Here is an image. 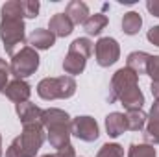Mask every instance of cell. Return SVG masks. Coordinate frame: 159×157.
Returning <instances> with one entry per match:
<instances>
[{
    "label": "cell",
    "instance_id": "obj_1",
    "mask_svg": "<svg viewBox=\"0 0 159 157\" xmlns=\"http://www.w3.org/2000/svg\"><path fill=\"white\" fill-rule=\"evenodd\" d=\"M120 100L124 109H143L144 94L139 89V76L128 67L119 69L111 78V96L109 102Z\"/></svg>",
    "mask_w": 159,
    "mask_h": 157
},
{
    "label": "cell",
    "instance_id": "obj_25",
    "mask_svg": "<svg viewBox=\"0 0 159 157\" xmlns=\"http://www.w3.org/2000/svg\"><path fill=\"white\" fill-rule=\"evenodd\" d=\"M22 4V13L26 19H34L39 13V2L37 0H20Z\"/></svg>",
    "mask_w": 159,
    "mask_h": 157
},
{
    "label": "cell",
    "instance_id": "obj_26",
    "mask_svg": "<svg viewBox=\"0 0 159 157\" xmlns=\"http://www.w3.org/2000/svg\"><path fill=\"white\" fill-rule=\"evenodd\" d=\"M146 74L152 78V81H159V56H150Z\"/></svg>",
    "mask_w": 159,
    "mask_h": 157
},
{
    "label": "cell",
    "instance_id": "obj_7",
    "mask_svg": "<svg viewBox=\"0 0 159 157\" xmlns=\"http://www.w3.org/2000/svg\"><path fill=\"white\" fill-rule=\"evenodd\" d=\"M94 54H96V63L100 67H111L119 61L120 46L113 37H102L94 44Z\"/></svg>",
    "mask_w": 159,
    "mask_h": 157
},
{
    "label": "cell",
    "instance_id": "obj_29",
    "mask_svg": "<svg viewBox=\"0 0 159 157\" xmlns=\"http://www.w3.org/2000/svg\"><path fill=\"white\" fill-rule=\"evenodd\" d=\"M146 37H148V41H150L152 44L159 46V26L150 28V30H148V34H146Z\"/></svg>",
    "mask_w": 159,
    "mask_h": 157
},
{
    "label": "cell",
    "instance_id": "obj_13",
    "mask_svg": "<svg viewBox=\"0 0 159 157\" xmlns=\"http://www.w3.org/2000/svg\"><path fill=\"white\" fill-rule=\"evenodd\" d=\"M65 15L70 19L72 24H83V22L89 19V7H87V4L81 2V0H72V2L67 4Z\"/></svg>",
    "mask_w": 159,
    "mask_h": 157
},
{
    "label": "cell",
    "instance_id": "obj_27",
    "mask_svg": "<svg viewBox=\"0 0 159 157\" xmlns=\"http://www.w3.org/2000/svg\"><path fill=\"white\" fill-rule=\"evenodd\" d=\"M9 74H11V70H9V65L0 57V92H4V89H6V85L9 83L7 78H9Z\"/></svg>",
    "mask_w": 159,
    "mask_h": 157
},
{
    "label": "cell",
    "instance_id": "obj_34",
    "mask_svg": "<svg viewBox=\"0 0 159 157\" xmlns=\"http://www.w3.org/2000/svg\"><path fill=\"white\" fill-rule=\"evenodd\" d=\"M0 157H2V135H0Z\"/></svg>",
    "mask_w": 159,
    "mask_h": 157
},
{
    "label": "cell",
    "instance_id": "obj_35",
    "mask_svg": "<svg viewBox=\"0 0 159 157\" xmlns=\"http://www.w3.org/2000/svg\"><path fill=\"white\" fill-rule=\"evenodd\" d=\"M41 157H56V155H52V154H48V155H41Z\"/></svg>",
    "mask_w": 159,
    "mask_h": 157
},
{
    "label": "cell",
    "instance_id": "obj_19",
    "mask_svg": "<svg viewBox=\"0 0 159 157\" xmlns=\"http://www.w3.org/2000/svg\"><path fill=\"white\" fill-rule=\"evenodd\" d=\"M143 26V17L137 11H128L122 19V30L128 35H135Z\"/></svg>",
    "mask_w": 159,
    "mask_h": 157
},
{
    "label": "cell",
    "instance_id": "obj_14",
    "mask_svg": "<svg viewBox=\"0 0 159 157\" xmlns=\"http://www.w3.org/2000/svg\"><path fill=\"white\" fill-rule=\"evenodd\" d=\"M106 129H107V135L109 137H113V139L120 137L128 129L126 115H122V113H109L106 117Z\"/></svg>",
    "mask_w": 159,
    "mask_h": 157
},
{
    "label": "cell",
    "instance_id": "obj_4",
    "mask_svg": "<svg viewBox=\"0 0 159 157\" xmlns=\"http://www.w3.org/2000/svg\"><path fill=\"white\" fill-rule=\"evenodd\" d=\"M0 39L4 43L6 52L13 57L15 48L24 44V22L19 17H2L0 20Z\"/></svg>",
    "mask_w": 159,
    "mask_h": 157
},
{
    "label": "cell",
    "instance_id": "obj_31",
    "mask_svg": "<svg viewBox=\"0 0 159 157\" xmlns=\"http://www.w3.org/2000/svg\"><path fill=\"white\" fill-rule=\"evenodd\" d=\"M146 9H148L154 17H159V0H148V2H146Z\"/></svg>",
    "mask_w": 159,
    "mask_h": 157
},
{
    "label": "cell",
    "instance_id": "obj_33",
    "mask_svg": "<svg viewBox=\"0 0 159 157\" xmlns=\"http://www.w3.org/2000/svg\"><path fill=\"white\" fill-rule=\"evenodd\" d=\"M150 117H157L159 118V100H156L152 104V109H150Z\"/></svg>",
    "mask_w": 159,
    "mask_h": 157
},
{
    "label": "cell",
    "instance_id": "obj_28",
    "mask_svg": "<svg viewBox=\"0 0 159 157\" xmlns=\"http://www.w3.org/2000/svg\"><path fill=\"white\" fill-rule=\"evenodd\" d=\"M6 157H22V152H20V148H19V141H17V139H13V142L7 146Z\"/></svg>",
    "mask_w": 159,
    "mask_h": 157
},
{
    "label": "cell",
    "instance_id": "obj_22",
    "mask_svg": "<svg viewBox=\"0 0 159 157\" xmlns=\"http://www.w3.org/2000/svg\"><path fill=\"white\" fill-rule=\"evenodd\" d=\"M128 157H157V154H156V148L152 144L144 142V144H131Z\"/></svg>",
    "mask_w": 159,
    "mask_h": 157
},
{
    "label": "cell",
    "instance_id": "obj_16",
    "mask_svg": "<svg viewBox=\"0 0 159 157\" xmlns=\"http://www.w3.org/2000/svg\"><path fill=\"white\" fill-rule=\"evenodd\" d=\"M85 65H87V59L81 57V56H78V54H72V52H69L67 57L63 59V70H65L67 74H70V76L81 74V72L85 70Z\"/></svg>",
    "mask_w": 159,
    "mask_h": 157
},
{
    "label": "cell",
    "instance_id": "obj_2",
    "mask_svg": "<svg viewBox=\"0 0 159 157\" xmlns=\"http://www.w3.org/2000/svg\"><path fill=\"white\" fill-rule=\"evenodd\" d=\"M41 124L43 128H46L48 131V142L52 148H65L67 144H70V135H72V120L70 117L57 107H50V109H43L41 115Z\"/></svg>",
    "mask_w": 159,
    "mask_h": 157
},
{
    "label": "cell",
    "instance_id": "obj_10",
    "mask_svg": "<svg viewBox=\"0 0 159 157\" xmlns=\"http://www.w3.org/2000/svg\"><path fill=\"white\" fill-rule=\"evenodd\" d=\"M72 28L74 24L70 22V19L65 15V13H56L52 15L50 22H48V30L56 35V37H67L72 34Z\"/></svg>",
    "mask_w": 159,
    "mask_h": 157
},
{
    "label": "cell",
    "instance_id": "obj_17",
    "mask_svg": "<svg viewBox=\"0 0 159 157\" xmlns=\"http://www.w3.org/2000/svg\"><path fill=\"white\" fill-rule=\"evenodd\" d=\"M107 17L104 13H94V15H89V19L83 22V30L89 34V35H98L106 26H107Z\"/></svg>",
    "mask_w": 159,
    "mask_h": 157
},
{
    "label": "cell",
    "instance_id": "obj_6",
    "mask_svg": "<svg viewBox=\"0 0 159 157\" xmlns=\"http://www.w3.org/2000/svg\"><path fill=\"white\" fill-rule=\"evenodd\" d=\"M19 148L22 152V157H35L39 148L44 142V128L43 124H26L22 126V133L17 137Z\"/></svg>",
    "mask_w": 159,
    "mask_h": 157
},
{
    "label": "cell",
    "instance_id": "obj_18",
    "mask_svg": "<svg viewBox=\"0 0 159 157\" xmlns=\"http://www.w3.org/2000/svg\"><path fill=\"white\" fill-rule=\"evenodd\" d=\"M146 120H148V115L143 109H131L126 113V124H128V129H131V131L144 129Z\"/></svg>",
    "mask_w": 159,
    "mask_h": 157
},
{
    "label": "cell",
    "instance_id": "obj_5",
    "mask_svg": "<svg viewBox=\"0 0 159 157\" xmlns=\"http://www.w3.org/2000/svg\"><path fill=\"white\" fill-rule=\"evenodd\" d=\"M39 69V54L35 48L32 46H22L19 52H15V56L11 57V65L9 70L15 76V79H24L32 74H35V70Z\"/></svg>",
    "mask_w": 159,
    "mask_h": 157
},
{
    "label": "cell",
    "instance_id": "obj_15",
    "mask_svg": "<svg viewBox=\"0 0 159 157\" xmlns=\"http://www.w3.org/2000/svg\"><path fill=\"white\" fill-rule=\"evenodd\" d=\"M148 59H150V54L146 52H131L128 56V69L133 70L137 76L139 74H146V67H148Z\"/></svg>",
    "mask_w": 159,
    "mask_h": 157
},
{
    "label": "cell",
    "instance_id": "obj_9",
    "mask_svg": "<svg viewBox=\"0 0 159 157\" xmlns=\"http://www.w3.org/2000/svg\"><path fill=\"white\" fill-rule=\"evenodd\" d=\"M4 94H6L11 102H15V104H24V102H28V98H30V94H32V87H30V83L24 81V79H13V81H9V83L6 85Z\"/></svg>",
    "mask_w": 159,
    "mask_h": 157
},
{
    "label": "cell",
    "instance_id": "obj_12",
    "mask_svg": "<svg viewBox=\"0 0 159 157\" xmlns=\"http://www.w3.org/2000/svg\"><path fill=\"white\" fill-rule=\"evenodd\" d=\"M28 44L35 50H48L56 44V35L50 30H34V34L28 37Z\"/></svg>",
    "mask_w": 159,
    "mask_h": 157
},
{
    "label": "cell",
    "instance_id": "obj_30",
    "mask_svg": "<svg viewBox=\"0 0 159 157\" xmlns=\"http://www.w3.org/2000/svg\"><path fill=\"white\" fill-rule=\"evenodd\" d=\"M56 157H76V152H74V146H72V144H67L65 148L57 150V154H56Z\"/></svg>",
    "mask_w": 159,
    "mask_h": 157
},
{
    "label": "cell",
    "instance_id": "obj_23",
    "mask_svg": "<svg viewBox=\"0 0 159 157\" xmlns=\"http://www.w3.org/2000/svg\"><path fill=\"white\" fill-rule=\"evenodd\" d=\"M0 13H2V17H19V19L24 17L20 0H9V2H6V4L2 6Z\"/></svg>",
    "mask_w": 159,
    "mask_h": 157
},
{
    "label": "cell",
    "instance_id": "obj_24",
    "mask_svg": "<svg viewBox=\"0 0 159 157\" xmlns=\"http://www.w3.org/2000/svg\"><path fill=\"white\" fill-rule=\"evenodd\" d=\"M96 157H124V148L117 142H107L100 148Z\"/></svg>",
    "mask_w": 159,
    "mask_h": 157
},
{
    "label": "cell",
    "instance_id": "obj_21",
    "mask_svg": "<svg viewBox=\"0 0 159 157\" xmlns=\"http://www.w3.org/2000/svg\"><path fill=\"white\" fill-rule=\"evenodd\" d=\"M93 50H94V44L87 39V37H78V39L72 41V44L69 46V52L78 54V56L85 57V59H87V57H91Z\"/></svg>",
    "mask_w": 159,
    "mask_h": 157
},
{
    "label": "cell",
    "instance_id": "obj_11",
    "mask_svg": "<svg viewBox=\"0 0 159 157\" xmlns=\"http://www.w3.org/2000/svg\"><path fill=\"white\" fill-rule=\"evenodd\" d=\"M17 115L20 118L22 126H26V124H37V122H41L43 109L28 100L24 104H17Z\"/></svg>",
    "mask_w": 159,
    "mask_h": 157
},
{
    "label": "cell",
    "instance_id": "obj_20",
    "mask_svg": "<svg viewBox=\"0 0 159 157\" xmlns=\"http://www.w3.org/2000/svg\"><path fill=\"white\" fill-rule=\"evenodd\" d=\"M146 144H159V118L157 117H150L146 120V126H144V133H143Z\"/></svg>",
    "mask_w": 159,
    "mask_h": 157
},
{
    "label": "cell",
    "instance_id": "obj_32",
    "mask_svg": "<svg viewBox=\"0 0 159 157\" xmlns=\"http://www.w3.org/2000/svg\"><path fill=\"white\" fill-rule=\"evenodd\" d=\"M150 91H152V94L156 96V100H159V81H152Z\"/></svg>",
    "mask_w": 159,
    "mask_h": 157
},
{
    "label": "cell",
    "instance_id": "obj_3",
    "mask_svg": "<svg viewBox=\"0 0 159 157\" xmlns=\"http://www.w3.org/2000/svg\"><path fill=\"white\" fill-rule=\"evenodd\" d=\"M76 81L72 76H59V78H44L37 85V94L43 100H65L74 96Z\"/></svg>",
    "mask_w": 159,
    "mask_h": 157
},
{
    "label": "cell",
    "instance_id": "obj_8",
    "mask_svg": "<svg viewBox=\"0 0 159 157\" xmlns=\"http://www.w3.org/2000/svg\"><path fill=\"white\" fill-rule=\"evenodd\" d=\"M70 128H72V135L78 137L80 141H85V142H94L98 139V135H100L96 120L93 117H87V115L72 118Z\"/></svg>",
    "mask_w": 159,
    "mask_h": 157
}]
</instances>
